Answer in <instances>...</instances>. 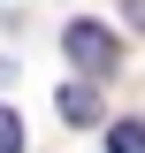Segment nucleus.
Returning <instances> with one entry per match:
<instances>
[{"mask_svg": "<svg viewBox=\"0 0 145 153\" xmlns=\"http://www.w3.org/2000/svg\"><path fill=\"white\" fill-rule=\"evenodd\" d=\"M61 54H69L84 76H107L115 61H122V46H115L107 23H69V31H61Z\"/></svg>", "mask_w": 145, "mask_h": 153, "instance_id": "nucleus-1", "label": "nucleus"}, {"mask_svg": "<svg viewBox=\"0 0 145 153\" xmlns=\"http://www.w3.org/2000/svg\"><path fill=\"white\" fill-rule=\"evenodd\" d=\"M61 123H69V130H92V123H99V92H92V84H61Z\"/></svg>", "mask_w": 145, "mask_h": 153, "instance_id": "nucleus-2", "label": "nucleus"}, {"mask_svg": "<svg viewBox=\"0 0 145 153\" xmlns=\"http://www.w3.org/2000/svg\"><path fill=\"white\" fill-rule=\"evenodd\" d=\"M107 153H145V123H115V130H107Z\"/></svg>", "mask_w": 145, "mask_h": 153, "instance_id": "nucleus-3", "label": "nucleus"}, {"mask_svg": "<svg viewBox=\"0 0 145 153\" xmlns=\"http://www.w3.org/2000/svg\"><path fill=\"white\" fill-rule=\"evenodd\" d=\"M0 153H23V123H16V107H0Z\"/></svg>", "mask_w": 145, "mask_h": 153, "instance_id": "nucleus-4", "label": "nucleus"}]
</instances>
